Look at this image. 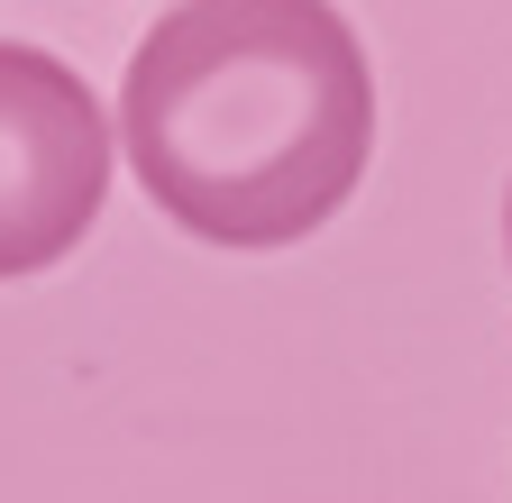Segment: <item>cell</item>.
Listing matches in <instances>:
<instances>
[{"instance_id":"cell-2","label":"cell","mask_w":512,"mask_h":503,"mask_svg":"<svg viewBox=\"0 0 512 503\" xmlns=\"http://www.w3.org/2000/svg\"><path fill=\"white\" fill-rule=\"evenodd\" d=\"M110 202V119L74 65L0 37V284L74 257Z\"/></svg>"},{"instance_id":"cell-3","label":"cell","mask_w":512,"mask_h":503,"mask_svg":"<svg viewBox=\"0 0 512 503\" xmlns=\"http://www.w3.org/2000/svg\"><path fill=\"white\" fill-rule=\"evenodd\" d=\"M503 247H512V183H503Z\"/></svg>"},{"instance_id":"cell-1","label":"cell","mask_w":512,"mask_h":503,"mask_svg":"<svg viewBox=\"0 0 512 503\" xmlns=\"http://www.w3.org/2000/svg\"><path fill=\"white\" fill-rule=\"evenodd\" d=\"M119 147L174 229L211 247H293L375 156L366 46L320 0L165 10L128 55Z\"/></svg>"}]
</instances>
